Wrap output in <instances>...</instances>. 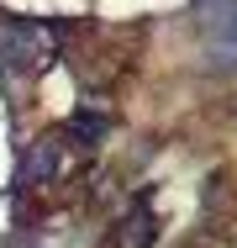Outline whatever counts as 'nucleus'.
I'll return each mask as SVG.
<instances>
[{
  "label": "nucleus",
  "mask_w": 237,
  "mask_h": 248,
  "mask_svg": "<svg viewBox=\"0 0 237 248\" xmlns=\"http://www.w3.org/2000/svg\"><path fill=\"white\" fill-rule=\"evenodd\" d=\"M53 58V32L37 21H0V69L5 74H21L32 79Z\"/></svg>",
  "instance_id": "f257e3e1"
},
{
  "label": "nucleus",
  "mask_w": 237,
  "mask_h": 248,
  "mask_svg": "<svg viewBox=\"0 0 237 248\" xmlns=\"http://www.w3.org/2000/svg\"><path fill=\"white\" fill-rule=\"evenodd\" d=\"M195 21L206 37V58L216 69H237V0H195Z\"/></svg>",
  "instance_id": "f03ea898"
},
{
  "label": "nucleus",
  "mask_w": 237,
  "mask_h": 248,
  "mask_svg": "<svg viewBox=\"0 0 237 248\" xmlns=\"http://www.w3.org/2000/svg\"><path fill=\"white\" fill-rule=\"evenodd\" d=\"M53 174H58V143L43 138V143H32L27 164H21V185H43V180H53Z\"/></svg>",
  "instance_id": "7ed1b4c3"
},
{
  "label": "nucleus",
  "mask_w": 237,
  "mask_h": 248,
  "mask_svg": "<svg viewBox=\"0 0 237 248\" xmlns=\"http://www.w3.org/2000/svg\"><path fill=\"white\" fill-rule=\"evenodd\" d=\"M148 238H153V217L137 206V211L127 217V227H121V248H148Z\"/></svg>",
  "instance_id": "20e7f679"
},
{
  "label": "nucleus",
  "mask_w": 237,
  "mask_h": 248,
  "mask_svg": "<svg viewBox=\"0 0 237 248\" xmlns=\"http://www.w3.org/2000/svg\"><path fill=\"white\" fill-rule=\"evenodd\" d=\"M69 127H74L79 143H100V138H105V116H100V111H74Z\"/></svg>",
  "instance_id": "39448f33"
}]
</instances>
